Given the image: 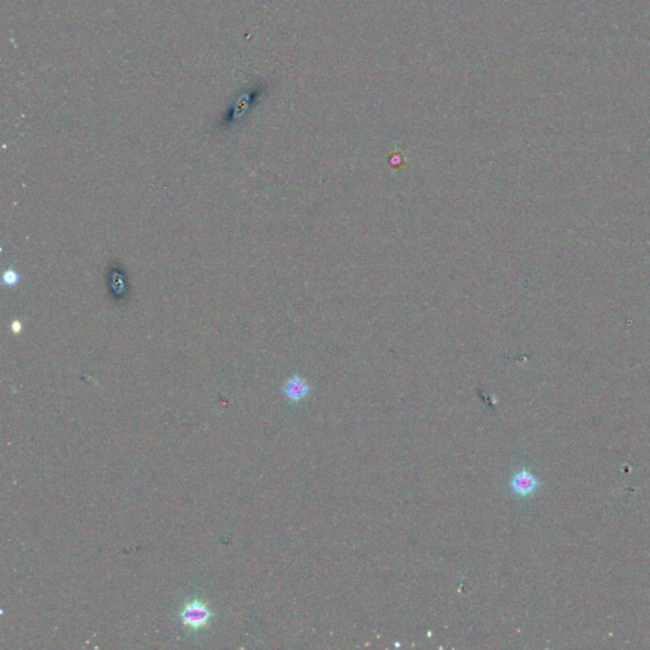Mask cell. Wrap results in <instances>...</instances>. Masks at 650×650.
Returning a JSON list of instances; mask_svg holds the SVG:
<instances>
[{
  "label": "cell",
  "instance_id": "6da1fadb",
  "mask_svg": "<svg viewBox=\"0 0 650 650\" xmlns=\"http://www.w3.org/2000/svg\"><path fill=\"white\" fill-rule=\"evenodd\" d=\"M214 612L204 601L192 599L187 602L180 610V617L182 624L191 630L204 629L211 623Z\"/></svg>",
  "mask_w": 650,
  "mask_h": 650
},
{
  "label": "cell",
  "instance_id": "7a4b0ae2",
  "mask_svg": "<svg viewBox=\"0 0 650 650\" xmlns=\"http://www.w3.org/2000/svg\"><path fill=\"white\" fill-rule=\"evenodd\" d=\"M539 485V479L527 469L517 471L509 481L511 490L516 496H522V498L532 496L538 490Z\"/></svg>",
  "mask_w": 650,
  "mask_h": 650
},
{
  "label": "cell",
  "instance_id": "3957f363",
  "mask_svg": "<svg viewBox=\"0 0 650 650\" xmlns=\"http://www.w3.org/2000/svg\"><path fill=\"white\" fill-rule=\"evenodd\" d=\"M310 392H311V387L309 385L308 381L299 375L290 377L283 386V394L286 399L291 402L304 400Z\"/></svg>",
  "mask_w": 650,
  "mask_h": 650
},
{
  "label": "cell",
  "instance_id": "277c9868",
  "mask_svg": "<svg viewBox=\"0 0 650 650\" xmlns=\"http://www.w3.org/2000/svg\"><path fill=\"white\" fill-rule=\"evenodd\" d=\"M386 159H387L389 165L395 171H402L404 165H405V160H407L404 152H392L390 154L386 156Z\"/></svg>",
  "mask_w": 650,
  "mask_h": 650
},
{
  "label": "cell",
  "instance_id": "5b68a950",
  "mask_svg": "<svg viewBox=\"0 0 650 650\" xmlns=\"http://www.w3.org/2000/svg\"><path fill=\"white\" fill-rule=\"evenodd\" d=\"M19 280H21V277L14 269H7L3 274V283L7 285V286H16L19 282Z\"/></svg>",
  "mask_w": 650,
  "mask_h": 650
},
{
  "label": "cell",
  "instance_id": "8992f818",
  "mask_svg": "<svg viewBox=\"0 0 650 650\" xmlns=\"http://www.w3.org/2000/svg\"><path fill=\"white\" fill-rule=\"evenodd\" d=\"M12 329H13V332L18 333V332L22 329V324H21L19 322H14V323L12 324Z\"/></svg>",
  "mask_w": 650,
  "mask_h": 650
}]
</instances>
